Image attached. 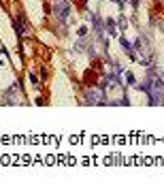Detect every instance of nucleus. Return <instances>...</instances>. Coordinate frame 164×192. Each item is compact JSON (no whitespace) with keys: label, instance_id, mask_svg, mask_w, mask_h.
I'll return each mask as SVG.
<instances>
[{"label":"nucleus","instance_id":"f257e3e1","mask_svg":"<svg viewBox=\"0 0 164 192\" xmlns=\"http://www.w3.org/2000/svg\"><path fill=\"white\" fill-rule=\"evenodd\" d=\"M85 102L87 105H107V98H105L102 88L100 90H87L85 92Z\"/></svg>","mask_w":164,"mask_h":192},{"label":"nucleus","instance_id":"f03ea898","mask_svg":"<svg viewBox=\"0 0 164 192\" xmlns=\"http://www.w3.org/2000/svg\"><path fill=\"white\" fill-rule=\"evenodd\" d=\"M53 9H55V15H58V19L64 24V21H66V17H68V13H71V4H68V0H58Z\"/></svg>","mask_w":164,"mask_h":192},{"label":"nucleus","instance_id":"7ed1b4c3","mask_svg":"<svg viewBox=\"0 0 164 192\" xmlns=\"http://www.w3.org/2000/svg\"><path fill=\"white\" fill-rule=\"evenodd\" d=\"M92 24H94V32H98L100 41H102V32H105V24L100 21L98 15H92ZM102 45H107V41H102Z\"/></svg>","mask_w":164,"mask_h":192},{"label":"nucleus","instance_id":"20e7f679","mask_svg":"<svg viewBox=\"0 0 164 192\" xmlns=\"http://www.w3.org/2000/svg\"><path fill=\"white\" fill-rule=\"evenodd\" d=\"M15 32H17V36H24L26 34V21H24V15H19L17 19H15Z\"/></svg>","mask_w":164,"mask_h":192},{"label":"nucleus","instance_id":"39448f33","mask_svg":"<svg viewBox=\"0 0 164 192\" xmlns=\"http://www.w3.org/2000/svg\"><path fill=\"white\" fill-rule=\"evenodd\" d=\"M120 45H122L124 51H126V53L130 56V60H136V51H134V47H132V45H130V43H128V41L124 39V36L120 39Z\"/></svg>","mask_w":164,"mask_h":192},{"label":"nucleus","instance_id":"423d86ee","mask_svg":"<svg viewBox=\"0 0 164 192\" xmlns=\"http://www.w3.org/2000/svg\"><path fill=\"white\" fill-rule=\"evenodd\" d=\"M105 30H107L109 34H113V36H115V32H117V28H115V21H113V19H107V21H105Z\"/></svg>","mask_w":164,"mask_h":192},{"label":"nucleus","instance_id":"0eeeda50","mask_svg":"<svg viewBox=\"0 0 164 192\" xmlns=\"http://www.w3.org/2000/svg\"><path fill=\"white\" fill-rule=\"evenodd\" d=\"M126 81H128L130 86H132V83H136V79H134V75H132V73H126Z\"/></svg>","mask_w":164,"mask_h":192},{"label":"nucleus","instance_id":"6e6552de","mask_svg":"<svg viewBox=\"0 0 164 192\" xmlns=\"http://www.w3.org/2000/svg\"><path fill=\"white\" fill-rule=\"evenodd\" d=\"M120 28H122V30L126 28V19H124V17H120Z\"/></svg>","mask_w":164,"mask_h":192},{"label":"nucleus","instance_id":"1a4fd4ad","mask_svg":"<svg viewBox=\"0 0 164 192\" xmlns=\"http://www.w3.org/2000/svg\"><path fill=\"white\" fill-rule=\"evenodd\" d=\"M160 105H164V96H162V102H160Z\"/></svg>","mask_w":164,"mask_h":192},{"label":"nucleus","instance_id":"9d476101","mask_svg":"<svg viewBox=\"0 0 164 192\" xmlns=\"http://www.w3.org/2000/svg\"><path fill=\"white\" fill-rule=\"evenodd\" d=\"M113 2H117V4H120V0H113Z\"/></svg>","mask_w":164,"mask_h":192},{"label":"nucleus","instance_id":"9b49d317","mask_svg":"<svg viewBox=\"0 0 164 192\" xmlns=\"http://www.w3.org/2000/svg\"><path fill=\"white\" fill-rule=\"evenodd\" d=\"M83 2H87V0H83Z\"/></svg>","mask_w":164,"mask_h":192}]
</instances>
